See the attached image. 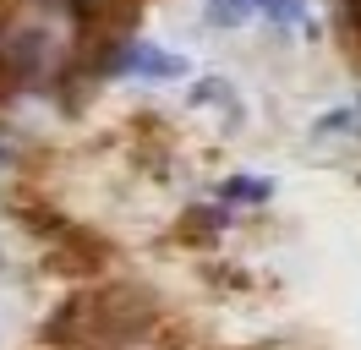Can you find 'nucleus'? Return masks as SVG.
I'll use <instances>...</instances> for the list:
<instances>
[{"instance_id": "f257e3e1", "label": "nucleus", "mask_w": 361, "mask_h": 350, "mask_svg": "<svg viewBox=\"0 0 361 350\" xmlns=\"http://www.w3.org/2000/svg\"><path fill=\"white\" fill-rule=\"evenodd\" d=\"M121 66L137 71V77H180V71H186L176 55H164V49H154V44H132V49L121 55Z\"/></svg>"}, {"instance_id": "f03ea898", "label": "nucleus", "mask_w": 361, "mask_h": 350, "mask_svg": "<svg viewBox=\"0 0 361 350\" xmlns=\"http://www.w3.org/2000/svg\"><path fill=\"white\" fill-rule=\"evenodd\" d=\"M257 11V0H208V22L214 28H241Z\"/></svg>"}, {"instance_id": "7ed1b4c3", "label": "nucleus", "mask_w": 361, "mask_h": 350, "mask_svg": "<svg viewBox=\"0 0 361 350\" xmlns=\"http://www.w3.org/2000/svg\"><path fill=\"white\" fill-rule=\"evenodd\" d=\"M257 11H269L274 22H295L301 17V0H257Z\"/></svg>"}, {"instance_id": "20e7f679", "label": "nucleus", "mask_w": 361, "mask_h": 350, "mask_svg": "<svg viewBox=\"0 0 361 350\" xmlns=\"http://www.w3.org/2000/svg\"><path fill=\"white\" fill-rule=\"evenodd\" d=\"M230 197H263V186H257V181H235V186H230Z\"/></svg>"}, {"instance_id": "39448f33", "label": "nucleus", "mask_w": 361, "mask_h": 350, "mask_svg": "<svg viewBox=\"0 0 361 350\" xmlns=\"http://www.w3.org/2000/svg\"><path fill=\"white\" fill-rule=\"evenodd\" d=\"M350 17H356V22H361V0H350Z\"/></svg>"}]
</instances>
